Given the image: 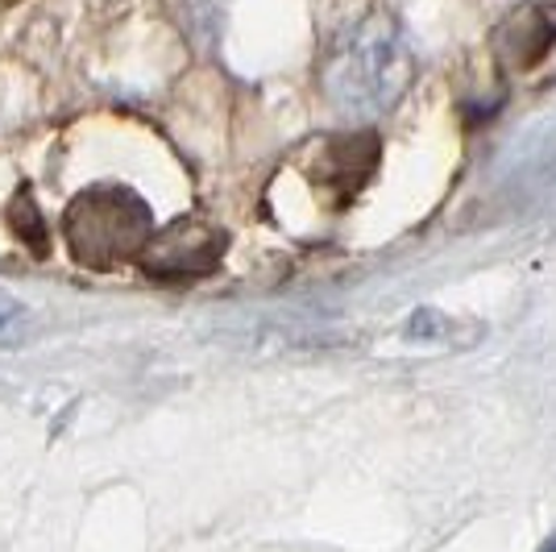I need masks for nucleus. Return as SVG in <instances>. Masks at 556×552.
Instances as JSON below:
<instances>
[{"mask_svg":"<svg viewBox=\"0 0 556 552\" xmlns=\"http://www.w3.org/2000/svg\"><path fill=\"white\" fill-rule=\"evenodd\" d=\"M9 221H13V229L22 237L29 250L47 253V229H42V216H38V208L29 204V196H17L13 204H9Z\"/></svg>","mask_w":556,"mask_h":552,"instance_id":"nucleus-6","label":"nucleus"},{"mask_svg":"<svg viewBox=\"0 0 556 552\" xmlns=\"http://www.w3.org/2000/svg\"><path fill=\"white\" fill-rule=\"evenodd\" d=\"M556 42V25L544 9L535 4H519L507 22L494 29V54L507 63V67L528 71L535 67Z\"/></svg>","mask_w":556,"mask_h":552,"instance_id":"nucleus-5","label":"nucleus"},{"mask_svg":"<svg viewBox=\"0 0 556 552\" xmlns=\"http://www.w3.org/2000/svg\"><path fill=\"white\" fill-rule=\"evenodd\" d=\"M378 134H349V138L325 141L320 159L312 166V179L325 184L337 200H353L362 187L370 184L374 166H378Z\"/></svg>","mask_w":556,"mask_h":552,"instance_id":"nucleus-4","label":"nucleus"},{"mask_svg":"<svg viewBox=\"0 0 556 552\" xmlns=\"http://www.w3.org/2000/svg\"><path fill=\"white\" fill-rule=\"evenodd\" d=\"M63 233H67V250L79 266H121L129 258H138L150 241V208L141 204L134 191H116V187H96L75 196L63 212Z\"/></svg>","mask_w":556,"mask_h":552,"instance_id":"nucleus-2","label":"nucleus"},{"mask_svg":"<svg viewBox=\"0 0 556 552\" xmlns=\"http://www.w3.org/2000/svg\"><path fill=\"white\" fill-rule=\"evenodd\" d=\"M412 50L387 13H370L341 38L328 59V96L349 113H382L412 84Z\"/></svg>","mask_w":556,"mask_h":552,"instance_id":"nucleus-1","label":"nucleus"},{"mask_svg":"<svg viewBox=\"0 0 556 552\" xmlns=\"http://www.w3.org/2000/svg\"><path fill=\"white\" fill-rule=\"evenodd\" d=\"M225 246H229V237L216 229V225L175 221L170 229L150 233V241H146V250L138 258L154 278H191L212 271L220 262Z\"/></svg>","mask_w":556,"mask_h":552,"instance_id":"nucleus-3","label":"nucleus"}]
</instances>
